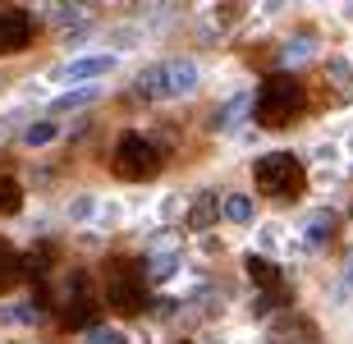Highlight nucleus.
Here are the masks:
<instances>
[{
    "instance_id": "nucleus-1",
    "label": "nucleus",
    "mask_w": 353,
    "mask_h": 344,
    "mask_svg": "<svg viewBox=\"0 0 353 344\" xmlns=\"http://www.w3.org/2000/svg\"><path fill=\"white\" fill-rule=\"evenodd\" d=\"M303 106H307V92H303V83L289 79V74H271V79L257 88V101H252L262 129H289V124L303 115Z\"/></svg>"
},
{
    "instance_id": "nucleus-2",
    "label": "nucleus",
    "mask_w": 353,
    "mask_h": 344,
    "mask_svg": "<svg viewBox=\"0 0 353 344\" xmlns=\"http://www.w3.org/2000/svg\"><path fill=\"white\" fill-rule=\"evenodd\" d=\"M252 179L262 193L271 198H299L303 188H307V170H303V161L294 152H266L257 165H252Z\"/></svg>"
},
{
    "instance_id": "nucleus-3",
    "label": "nucleus",
    "mask_w": 353,
    "mask_h": 344,
    "mask_svg": "<svg viewBox=\"0 0 353 344\" xmlns=\"http://www.w3.org/2000/svg\"><path fill=\"white\" fill-rule=\"evenodd\" d=\"M110 165H115L119 179H152V174L161 170V152H157L152 138H143V133H124V138L115 143Z\"/></svg>"
},
{
    "instance_id": "nucleus-4",
    "label": "nucleus",
    "mask_w": 353,
    "mask_h": 344,
    "mask_svg": "<svg viewBox=\"0 0 353 344\" xmlns=\"http://www.w3.org/2000/svg\"><path fill=\"white\" fill-rule=\"evenodd\" d=\"M105 299H110V307H115V312H124V317H133V312H143V299H147L143 271H138L133 262H115Z\"/></svg>"
},
{
    "instance_id": "nucleus-5",
    "label": "nucleus",
    "mask_w": 353,
    "mask_h": 344,
    "mask_svg": "<svg viewBox=\"0 0 353 344\" xmlns=\"http://www.w3.org/2000/svg\"><path fill=\"white\" fill-rule=\"evenodd\" d=\"M32 14L28 10H0V55H14L32 41Z\"/></svg>"
},
{
    "instance_id": "nucleus-6",
    "label": "nucleus",
    "mask_w": 353,
    "mask_h": 344,
    "mask_svg": "<svg viewBox=\"0 0 353 344\" xmlns=\"http://www.w3.org/2000/svg\"><path fill=\"white\" fill-rule=\"evenodd\" d=\"M221 207H225V198L216 193V188L197 193V198H193V207H188V230H211L216 221H221Z\"/></svg>"
},
{
    "instance_id": "nucleus-7",
    "label": "nucleus",
    "mask_w": 353,
    "mask_h": 344,
    "mask_svg": "<svg viewBox=\"0 0 353 344\" xmlns=\"http://www.w3.org/2000/svg\"><path fill=\"white\" fill-rule=\"evenodd\" d=\"M197 88V65L193 60H170L165 65V97H183Z\"/></svg>"
},
{
    "instance_id": "nucleus-8",
    "label": "nucleus",
    "mask_w": 353,
    "mask_h": 344,
    "mask_svg": "<svg viewBox=\"0 0 353 344\" xmlns=\"http://www.w3.org/2000/svg\"><path fill=\"white\" fill-rule=\"evenodd\" d=\"M65 326L69 331H97V299H79L65 307Z\"/></svg>"
},
{
    "instance_id": "nucleus-9",
    "label": "nucleus",
    "mask_w": 353,
    "mask_h": 344,
    "mask_svg": "<svg viewBox=\"0 0 353 344\" xmlns=\"http://www.w3.org/2000/svg\"><path fill=\"white\" fill-rule=\"evenodd\" d=\"M19 280H23V257L10 243H0V294H10Z\"/></svg>"
},
{
    "instance_id": "nucleus-10",
    "label": "nucleus",
    "mask_w": 353,
    "mask_h": 344,
    "mask_svg": "<svg viewBox=\"0 0 353 344\" xmlns=\"http://www.w3.org/2000/svg\"><path fill=\"white\" fill-rule=\"evenodd\" d=\"M115 69V60L110 55H83V60H74V65L65 69V79L74 83V79H97V74H110Z\"/></svg>"
},
{
    "instance_id": "nucleus-11",
    "label": "nucleus",
    "mask_w": 353,
    "mask_h": 344,
    "mask_svg": "<svg viewBox=\"0 0 353 344\" xmlns=\"http://www.w3.org/2000/svg\"><path fill=\"white\" fill-rule=\"evenodd\" d=\"M248 276L257 280V285H266L271 294L280 290V280H285V276H280V266H275V262H266V257H257V252L248 257Z\"/></svg>"
},
{
    "instance_id": "nucleus-12",
    "label": "nucleus",
    "mask_w": 353,
    "mask_h": 344,
    "mask_svg": "<svg viewBox=\"0 0 353 344\" xmlns=\"http://www.w3.org/2000/svg\"><path fill=\"white\" fill-rule=\"evenodd\" d=\"M221 216L230 221V225H248V221H252V198H248V193H230L225 207H221Z\"/></svg>"
},
{
    "instance_id": "nucleus-13",
    "label": "nucleus",
    "mask_w": 353,
    "mask_h": 344,
    "mask_svg": "<svg viewBox=\"0 0 353 344\" xmlns=\"http://www.w3.org/2000/svg\"><path fill=\"white\" fill-rule=\"evenodd\" d=\"M19 207H23V188H19V179L5 174V179H0V216H14Z\"/></svg>"
},
{
    "instance_id": "nucleus-14",
    "label": "nucleus",
    "mask_w": 353,
    "mask_h": 344,
    "mask_svg": "<svg viewBox=\"0 0 353 344\" xmlns=\"http://www.w3.org/2000/svg\"><path fill=\"white\" fill-rule=\"evenodd\" d=\"M138 92H147V97H165V65L143 69V79H138Z\"/></svg>"
},
{
    "instance_id": "nucleus-15",
    "label": "nucleus",
    "mask_w": 353,
    "mask_h": 344,
    "mask_svg": "<svg viewBox=\"0 0 353 344\" xmlns=\"http://www.w3.org/2000/svg\"><path fill=\"white\" fill-rule=\"evenodd\" d=\"M330 234H335V216L316 212L312 221H307V239H312V243H321V239H330Z\"/></svg>"
},
{
    "instance_id": "nucleus-16",
    "label": "nucleus",
    "mask_w": 353,
    "mask_h": 344,
    "mask_svg": "<svg viewBox=\"0 0 353 344\" xmlns=\"http://www.w3.org/2000/svg\"><path fill=\"white\" fill-rule=\"evenodd\" d=\"M330 79H335V88H340V101H349L353 97V79H349V65L344 60H330V69H326Z\"/></svg>"
},
{
    "instance_id": "nucleus-17",
    "label": "nucleus",
    "mask_w": 353,
    "mask_h": 344,
    "mask_svg": "<svg viewBox=\"0 0 353 344\" xmlns=\"http://www.w3.org/2000/svg\"><path fill=\"white\" fill-rule=\"evenodd\" d=\"M51 138H55V124H32V129L23 133L28 147H41V143H51Z\"/></svg>"
},
{
    "instance_id": "nucleus-18",
    "label": "nucleus",
    "mask_w": 353,
    "mask_h": 344,
    "mask_svg": "<svg viewBox=\"0 0 353 344\" xmlns=\"http://www.w3.org/2000/svg\"><path fill=\"white\" fill-rule=\"evenodd\" d=\"M92 97H97V92H69V97H60L51 110H55V115H65V110H74V106H88Z\"/></svg>"
},
{
    "instance_id": "nucleus-19",
    "label": "nucleus",
    "mask_w": 353,
    "mask_h": 344,
    "mask_svg": "<svg viewBox=\"0 0 353 344\" xmlns=\"http://www.w3.org/2000/svg\"><path fill=\"white\" fill-rule=\"evenodd\" d=\"M275 303H285V290H275V294H257V299H252V312H257V317H266V312H271Z\"/></svg>"
},
{
    "instance_id": "nucleus-20",
    "label": "nucleus",
    "mask_w": 353,
    "mask_h": 344,
    "mask_svg": "<svg viewBox=\"0 0 353 344\" xmlns=\"http://www.w3.org/2000/svg\"><path fill=\"white\" fill-rule=\"evenodd\" d=\"M88 344H124V335H115V331H101V326H97V331H88Z\"/></svg>"
},
{
    "instance_id": "nucleus-21",
    "label": "nucleus",
    "mask_w": 353,
    "mask_h": 344,
    "mask_svg": "<svg viewBox=\"0 0 353 344\" xmlns=\"http://www.w3.org/2000/svg\"><path fill=\"white\" fill-rule=\"evenodd\" d=\"M248 106V101H243V97H234V101H230V106H225V115H221V124H239V110Z\"/></svg>"
},
{
    "instance_id": "nucleus-22",
    "label": "nucleus",
    "mask_w": 353,
    "mask_h": 344,
    "mask_svg": "<svg viewBox=\"0 0 353 344\" xmlns=\"http://www.w3.org/2000/svg\"><path fill=\"white\" fill-rule=\"evenodd\" d=\"M349 285H353V266H349Z\"/></svg>"
}]
</instances>
